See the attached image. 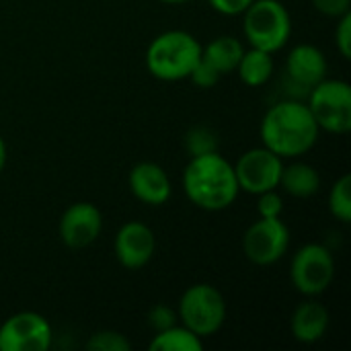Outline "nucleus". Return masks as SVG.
<instances>
[{
	"mask_svg": "<svg viewBox=\"0 0 351 351\" xmlns=\"http://www.w3.org/2000/svg\"><path fill=\"white\" fill-rule=\"evenodd\" d=\"M306 105L321 132L343 136L351 130V86L346 80L325 78L306 95Z\"/></svg>",
	"mask_w": 351,
	"mask_h": 351,
	"instance_id": "nucleus-6",
	"label": "nucleus"
},
{
	"mask_svg": "<svg viewBox=\"0 0 351 351\" xmlns=\"http://www.w3.org/2000/svg\"><path fill=\"white\" fill-rule=\"evenodd\" d=\"M58 232L68 249H86L103 232V214L90 202H76L64 210Z\"/></svg>",
	"mask_w": 351,
	"mask_h": 351,
	"instance_id": "nucleus-12",
	"label": "nucleus"
},
{
	"mask_svg": "<svg viewBox=\"0 0 351 351\" xmlns=\"http://www.w3.org/2000/svg\"><path fill=\"white\" fill-rule=\"evenodd\" d=\"M337 27H335V45L337 51L341 53L343 60L351 58V12L335 19Z\"/></svg>",
	"mask_w": 351,
	"mask_h": 351,
	"instance_id": "nucleus-26",
	"label": "nucleus"
},
{
	"mask_svg": "<svg viewBox=\"0 0 351 351\" xmlns=\"http://www.w3.org/2000/svg\"><path fill=\"white\" fill-rule=\"evenodd\" d=\"M160 2H165V4H187L191 0H160Z\"/></svg>",
	"mask_w": 351,
	"mask_h": 351,
	"instance_id": "nucleus-30",
	"label": "nucleus"
},
{
	"mask_svg": "<svg viewBox=\"0 0 351 351\" xmlns=\"http://www.w3.org/2000/svg\"><path fill=\"white\" fill-rule=\"evenodd\" d=\"M51 343L53 329L35 311L14 313L0 325V351H47Z\"/></svg>",
	"mask_w": 351,
	"mask_h": 351,
	"instance_id": "nucleus-9",
	"label": "nucleus"
},
{
	"mask_svg": "<svg viewBox=\"0 0 351 351\" xmlns=\"http://www.w3.org/2000/svg\"><path fill=\"white\" fill-rule=\"evenodd\" d=\"M150 351H202L204 350V339L197 337L193 331H189L187 327H183L181 323L162 329L158 333L152 335Z\"/></svg>",
	"mask_w": 351,
	"mask_h": 351,
	"instance_id": "nucleus-19",
	"label": "nucleus"
},
{
	"mask_svg": "<svg viewBox=\"0 0 351 351\" xmlns=\"http://www.w3.org/2000/svg\"><path fill=\"white\" fill-rule=\"evenodd\" d=\"M284 212V199L278 189L263 191L257 195V214L259 218H280Z\"/></svg>",
	"mask_w": 351,
	"mask_h": 351,
	"instance_id": "nucleus-24",
	"label": "nucleus"
},
{
	"mask_svg": "<svg viewBox=\"0 0 351 351\" xmlns=\"http://www.w3.org/2000/svg\"><path fill=\"white\" fill-rule=\"evenodd\" d=\"M183 144H185V150L189 156H199V154H208V152L218 150V136L208 125H193L187 130Z\"/></svg>",
	"mask_w": 351,
	"mask_h": 351,
	"instance_id": "nucleus-21",
	"label": "nucleus"
},
{
	"mask_svg": "<svg viewBox=\"0 0 351 351\" xmlns=\"http://www.w3.org/2000/svg\"><path fill=\"white\" fill-rule=\"evenodd\" d=\"M113 253L117 263L130 271H138L146 267L156 253L154 230L138 220H130L121 224L113 239Z\"/></svg>",
	"mask_w": 351,
	"mask_h": 351,
	"instance_id": "nucleus-11",
	"label": "nucleus"
},
{
	"mask_svg": "<svg viewBox=\"0 0 351 351\" xmlns=\"http://www.w3.org/2000/svg\"><path fill=\"white\" fill-rule=\"evenodd\" d=\"M245 45L232 35H218L206 45H202V58L210 62L222 76L232 74L241 62Z\"/></svg>",
	"mask_w": 351,
	"mask_h": 351,
	"instance_id": "nucleus-17",
	"label": "nucleus"
},
{
	"mask_svg": "<svg viewBox=\"0 0 351 351\" xmlns=\"http://www.w3.org/2000/svg\"><path fill=\"white\" fill-rule=\"evenodd\" d=\"M335 280V257L323 243L302 245L290 261V282L306 298H317L329 290Z\"/></svg>",
	"mask_w": 351,
	"mask_h": 351,
	"instance_id": "nucleus-7",
	"label": "nucleus"
},
{
	"mask_svg": "<svg viewBox=\"0 0 351 351\" xmlns=\"http://www.w3.org/2000/svg\"><path fill=\"white\" fill-rule=\"evenodd\" d=\"M290 331L298 343L313 346L321 341L329 331V311L315 298L300 302L292 313Z\"/></svg>",
	"mask_w": 351,
	"mask_h": 351,
	"instance_id": "nucleus-15",
	"label": "nucleus"
},
{
	"mask_svg": "<svg viewBox=\"0 0 351 351\" xmlns=\"http://www.w3.org/2000/svg\"><path fill=\"white\" fill-rule=\"evenodd\" d=\"M226 317L228 306L224 294L212 284H193L179 298V323L202 339L214 337L224 327Z\"/></svg>",
	"mask_w": 351,
	"mask_h": 351,
	"instance_id": "nucleus-5",
	"label": "nucleus"
},
{
	"mask_svg": "<svg viewBox=\"0 0 351 351\" xmlns=\"http://www.w3.org/2000/svg\"><path fill=\"white\" fill-rule=\"evenodd\" d=\"M251 2L253 0H208V4L212 6V10H216V12H220L224 16L243 14Z\"/></svg>",
	"mask_w": 351,
	"mask_h": 351,
	"instance_id": "nucleus-28",
	"label": "nucleus"
},
{
	"mask_svg": "<svg viewBox=\"0 0 351 351\" xmlns=\"http://www.w3.org/2000/svg\"><path fill=\"white\" fill-rule=\"evenodd\" d=\"M313 6L329 19H339L351 12V0H313Z\"/></svg>",
	"mask_w": 351,
	"mask_h": 351,
	"instance_id": "nucleus-27",
	"label": "nucleus"
},
{
	"mask_svg": "<svg viewBox=\"0 0 351 351\" xmlns=\"http://www.w3.org/2000/svg\"><path fill=\"white\" fill-rule=\"evenodd\" d=\"M6 158H8L6 142H4V138L0 136V173H2V171H4V167H6Z\"/></svg>",
	"mask_w": 351,
	"mask_h": 351,
	"instance_id": "nucleus-29",
	"label": "nucleus"
},
{
	"mask_svg": "<svg viewBox=\"0 0 351 351\" xmlns=\"http://www.w3.org/2000/svg\"><path fill=\"white\" fill-rule=\"evenodd\" d=\"M290 228L280 218H259L243 234V253L257 267L282 261L290 249Z\"/></svg>",
	"mask_w": 351,
	"mask_h": 351,
	"instance_id": "nucleus-8",
	"label": "nucleus"
},
{
	"mask_svg": "<svg viewBox=\"0 0 351 351\" xmlns=\"http://www.w3.org/2000/svg\"><path fill=\"white\" fill-rule=\"evenodd\" d=\"M128 187L138 202L152 208L165 206L173 195V185L167 171L152 160H142L132 167L128 175Z\"/></svg>",
	"mask_w": 351,
	"mask_h": 351,
	"instance_id": "nucleus-14",
	"label": "nucleus"
},
{
	"mask_svg": "<svg viewBox=\"0 0 351 351\" xmlns=\"http://www.w3.org/2000/svg\"><path fill=\"white\" fill-rule=\"evenodd\" d=\"M234 175L241 191L249 195H259L263 191H271L280 187V177L284 169V158L271 152L265 146L251 148L243 152L237 160Z\"/></svg>",
	"mask_w": 351,
	"mask_h": 351,
	"instance_id": "nucleus-10",
	"label": "nucleus"
},
{
	"mask_svg": "<svg viewBox=\"0 0 351 351\" xmlns=\"http://www.w3.org/2000/svg\"><path fill=\"white\" fill-rule=\"evenodd\" d=\"M329 62L323 49L313 43H298L286 56V76L294 88H300L304 97L308 90L327 78Z\"/></svg>",
	"mask_w": 351,
	"mask_h": 351,
	"instance_id": "nucleus-13",
	"label": "nucleus"
},
{
	"mask_svg": "<svg viewBox=\"0 0 351 351\" xmlns=\"http://www.w3.org/2000/svg\"><path fill=\"white\" fill-rule=\"evenodd\" d=\"M220 78H222V74L210 62H206L204 58H199V62L193 66V70L189 74V80L199 88H214Z\"/></svg>",
	"mask_w": 351,
	"mask_h": 351,
	"instance_id": "nucleus-23",
	"label": "nucleus"
},
{
	"mask_svg": "<svg viewBox=\"0 0 351 351\" xmlns=\"http://www.w3.org/2000/svg\"><path fill=\"white\" fill-rule=\"evenodd\" d=\"M319 125L302 99H284L271 105L259 125L261 146L284 160L300 158L319 142Z\"/></svg>",
	"mask_w": 351,
	"mask_h": 351,
	"instance_id": "nucleus-1",
	"label": "nucleus"
},
{
	"mask_svg": "<svg viewBox=\"0 0 351 351\" xmlns=\"http://www.w3.org/2000/svg\"><path fill=\"white\" fill-rule=\"evenodd\" d=\"M181 183L187 199L204 212L228 210L241 195L234 167L218 150L189 156Z\"/></svg>",
	"mask_w": 351,
	"mask_h": 351,
	"instance_id": "nucleus-2",
	"label": "nucleus"
},
{
	"mask_svg": "<svg viewBox=\"0 0 351 351\" xmlns=\"http://www.w3.org/2000/svg\"><path fill=\"white\" fill-rule=\"evenodd\" d=\"M243 35L249 47L282 51L292 37V16L282 0H253L243 12Z\"/></svg>",
	"mask_w": 351,
	"mask_h": 351,
	"instance_id": "nucleus-4",
	"label": "nucleus"
},
{
	"mask_svg": "<svg viewBox=\"0 0 351 351\" xmlns=\"http://www.w3.org/2000/svg\"><path fill=\"white\" fill-rule=\"evenodd\" d=\"M202 58V43L183 29H169L156 35L146 49L148 72L162 82H179L189 78L193 66Z\"/></svg>",
	"mask_w": 351,
	"mask_h": 351,
	"instance_id": "nucleus-3",
	"label": "nucleus"
},
{
	"mask_svg": "<svg viewBox=\"0 0 351 351\" xmlns=\"http://www.w3.org/2000/svg\"><path fill=\"white\" fill-rule=\"evenodd\" d=\"M177 323H179L177 311L171 308V306H167V304H156V306H152L150 313H148V327H150L154 333H158V331H162V329H169V327H173V325H177Z\"/></svg>",
	"mask_w": 351,
	"mask_h": 351,
	"instance_id": "nucleus-25",
	"label": "nucleus"
},
{
	"mask_svg": "<svg viewBox=\"0 0 351 351\" xmlns=\"http://www.w3.org/2000/svg\"><path fill=\"white\" fill-rule=\"evenodd\" d=\"M319 187H321V175L313 165L302 160L284 165L278 189L286 191L296 199H308L319 191Z\"/></svg>",
	"mask_w": 351,
	"mask_h": 351,
	"instance_id": "nucleus-16",
	"label": "nucleus"
},
{
	"mask_svg": "<svg viewBox=\"0 0 351 351\" xmlns=\"http://www.w3.org/2000/svg\"><path fill=\"white\" fill-rule=\"evenodd\" d=\"M86 350L90 351H130L132 343L130 339L119 333V331H97L88 337L86 341Z\"/></svg>",
	"mask_w": 351,
	"mask_h": 351,
	"instance_id": "nucleus-22",
	"label": "nucleus"
},
{
	"mask_svg": "<svg viewBox=\"0 0 351 351\" xmlns=\"http://www.w3.org/2000/svg\"><path fill=\"white\" fill-rule=\"evenodd\" d=\"M329 214L341 224L351 222V175H341L329 189L327 197Z\"/></svg>",
	"mask_w": 351,
	"mask_h": 351,
	"instance_id": "nucleus-20",
	"label": "nucleus"
},
{
	"mask_svg": "<svg viewBox=\"0 0 351 351\" xmlns=\"http://www.w3.org/2000/svg\"><path fill=\"white\" fill-rule=\"evenodd\" d=\"M274 68H276L274 66V53L249 47L243 51L241 62H239L234 72L239 74V78L245 86L259 88V86L269 82V78L274 76Z\"/></svg>",
	"mask_w": 351,
	"mask_h": 351,
	"instance_id": "nucleus-18",
	"label": "nucleus"
}]
</instances>
